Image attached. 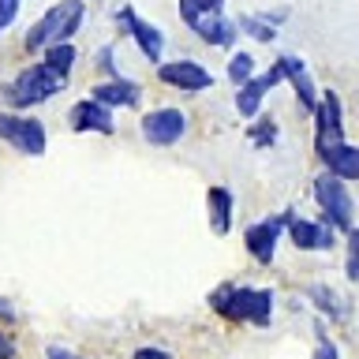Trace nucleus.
<instances>
[{"label":"nucleus","instance_id":"nucleus-26","mask_svg":"<svg viewBox=\"0 0 359 359\" xmlns=\"http://www.w3.org/2000/svg\"><path fill=\"white\" fill-rule=\"evenodd\" d=\"M97 67H101V72H105L109 79H116V75H120V67H116V60H112V45H105V49L97 53Z\"/></svg>","mask_w":359,"mask_h":359},{"label":"nucleus","instance_id":"nucleus-12","mask_svg":"<svg viewBox=\"0 0 359 359\" xmlns=\"http://www.w3.org/2000/svg\"><path fill=\"white\" fill-rule=\"evenodd\" d=\"M116 22L123 27V34H131L135 38V45H139V53L146 56V60H161V53H165V34L154 27V22H146V19H139L131 8H120L116 11Z\"/></svg>","mask_w":359,"mask_h":359},{"label":"nucleus","instance_id":"nucleus-9","mask_svg":"<svg viewBox=\"0 0 359 359\" xmlns=\"http://www.w3.org/2000/svg\"><path fill=\"white\" fill-rule=\"evenodd\" d=\"M157 79L172 90H184V94H202V90L213 86V72L202 67L198 60H168L157 67Z\"/></svg>","mask_w":359,"mask_h":359},{"label":"nucleus","instance_id":"nucleus-10","mask_svg":"<svg viewBox=\"0 0 359 359\" xmlns=\"http://www.w3.org/2000/svg\"><path fill=\"white\" fill-rule=\"evenodd\" d=\"M288 236L292 243L299 247V251H333L337 247V229L330 221H307V217H296V213H288Z\"/></svg>","mask_w":359,"mask_h":359},{"label":"nucleus","instance_id":"nucleus-14","mask_svg":"<svg viewBox=\"0 0 359 359\" xmlns=\"http://www.w3.org/2000/svg\"><path fill=\"white\" fill-rule=\"evenodd\" d=\"M67 123L72 131H97V135H112L116 131V120H112V109L101 105L97 97H86V101H75L72 112H67Z\"/></svg>","mask_w":359,"mask_h":359},{"label":"nucleus","instance_id":"nucleus-21","mask_svg":"<svg viewBox=\"0 0 359 359\" xmlns=\"http://www.w3.org/2000/svg\"><path fill=\"white\" fill-rule=\"evenodd\" d=\"M251 75H255V56L251 53H232L229 56V79H232V86H243Z\"/></svg>","mask_w":359,"mask_h":359},{"label":"nucleus","instance_id":"nucleus-22","mask_svg":"<svg viewBox=\"0 0 359 359\" xmlns=\"http://www.w3.org/2000/svg\"><path fill=\"white\" fill-rule=\"evenodd\" d=\"M247 139H251L258 150H266V146L277 142V123H273V120H255L251 131H247Z\"/></svg>","mask_w":359,"mask_h":359},{"label":"nucleus","instance_id":"nucleus-23","mask_svg":"<svg viewBox=\"0 0 359 359\" xmlns=\"http://www.w3.org/2000/svg\"><path fill=\"white\" fill-rule=\"evenodd\" d=\"M311 296H314V303H318L322 311H330L333 318H341V314H344V303H341V296H337L333 288H325V285H314V288H311Z\"/></svg>","mask_w":359,"mask_h":359},{"label":"nucleus","instance_id":"nucleus-2","mask_svg":"<svg viewBox=\"0 0 359 359\" xmlns=\"http://www.w3.org/2000/svg\"><path fill=\"white\" fill-rule=\"evenodd\" d=\"M83 15H86L83 0H60V4H53L27 30V38H22L27 53H41V49H49V45H56V41H72L75 34L83 30Z\"/></svg>","mask_w":359,"mask_h":359},{"label":"nucleus","instance_id":"nucleus-25","mask_svg":"<svg viewBox=\"0 0 359 359\" xmlns=\"http://www.w3.org/2000/svg\"><path fill=\"white\" fill-rule=\"evenodd\" d=\"M19 4H22V0H0V34H4V30L11 27V22H15Z\"/></svg>","mask_w":359,"mask_h":359},{"label":"nucleus","instance_id":"nucleus-28","mask_svg":"<svg viewBox=\"0 0 359 359\" xmlns=\"http://www.w3.org/2000/svg\"><path fill=\"white\" fill-rule=\"evenodd\" d=\"M0 359H15V341L0 330Z\"/></svg>","mask_w":359,"mask_h":359},{"label":"nucleus","instance_id":"nucleus-18","mask_svg":"<svg viewBox=\"0 0 359 359\" xmlns=\"http://www.w3.org/2000/svg\"><path fill=\"white\" fill-rule=\"evenodd\" d=\"M322 161H325V168H330L333 176H341V180H359V146H352V142L333 146V150L325 154Z\"/></svg>","mask_w":359,"mask_h":359},{"label":"nucleus","instance_id":"nucleus-30","mask_svg":"<svg viewBox=\"0 0 359 359\" xmlns=\"http://www.w3.org/2000/svg\"><path fill=\"white\" fill-rule=\"evenodd\" d=\"M45 359H79V355L67 352V348H49V352H45Z\"/></svg>","mask_w":359,"mask_h":359},{"label":"nucleus","instance_id":"nucleus-24","mask_svg":"<svg viewBox=\"0 0 359 359\" xmlns=\"http://www.w3.org/2000/svg\"><path fill=\"white\" fill-rule=\"evenodd\" d=\"M348 277L359 280V236H355V229L348 232Z\"/></svg>","mask_w":359,"mask_h":359},{"label":"nucleus","instance_id":"nucleus-27","mask_svg":"<svg viewBox=\"0 0 359 359\" xmlns=\"http://www.w3.org/2000/svg\"><path fill=\"white\" fill-rule=\"evenodd\" d=\"M131 359H172V352H165V348H139Z\"/></svg>","mask_w":359,"mask_h":359},{"label":"nucleus","instance_id":"nucleus-4","mask_svg":"<svg viewBox=\"0 0 359 359\" xmlns=\"http://www.w3.org/2000/svg\"><path fill=\"white\" fill-rule=\"evenodd\" d=\"M180 19L187 22V30H195L206 45H217V49H229V45L240 38V27L236 19H224L221 11L202 8L198 0H180Z\"/></svg>","mask_w":359,"mask_h":359},{"label":"nucleus","instance_id":"nucleus-16","mask_svg":"<svg viewBox=\"0 0 359 359\" xmlns=\"http://www.w3.org/2000/svg\"><path fill=\"white\" fill-rule=\"evenodd\" d=\"M280 72H285V79L292 86H296V97H299V105L303 112H314L318 109V94H314V83H311V75H307V67H303V60H296V56H280Z\"/></svg>","mask_w":359,"mask_h":359},{"label":"nucleus","instance_id":"nucleus-17","mask_svg":"<svg viewBox=\"0 0 359 359\" xmlns=\"http://www.w3.org/2000/svg\"><path fill=\"white\" fill-rule=\"evenodd\" d=\"M232 191L229 187H210L206 191V210H210V229L217 236H229L232 229Z\"/></svg>","mask_w":359,"mask_h":359},{"label":"nucleus","instance_id":"nucleus-13","mask_svg":"<svg viewBox=\"0 0 359 359\" xmlns=\"http://www.w3.org/2000/svg\"><path fill=\"white\" fill-rule=\"evenodd\" d=\"M280 79H285V72H280V64H273L266 75H251L243 86H236V109H240V116H243V120H255V116H258L266 90H273Z\"/></svg>","mask_w":359,"mask_h":359},{"label":"nucleus","instance_id":"nucleus-3","mask_svg":"<svg viewBox=\"0 0 359 359\" xmlns=\"http://www.w3.org/2000/svg\"><path fill=\"white\" fill-rule=\"evenodd\" d=\"M60 86H64L60 75H53L45 64H30L4 86V97H8V105H15V109H34V105H41V101H49Z\"/></svg>","mask_w":359,"mask_h":359},{"label":"nucleus","instance_id":"nucleus-20","mask_svg":"<svg viewBox=\"0 0 359 359\" xmlns=\"http://www.w3.org/2000/svg\"><path fill=\"white\" fill-rule=\"evenodd\" d=\"M41 64L49 67L53 75H60L64 83H67V75H72V67H75V45H72V41H56V45H49Z\"/></svg>","mask_w":359,"mask_h":359},{"label":"nucleus","instance_id":"nucleus-31","mask_svg":"<svg viewBox=\"0 0 359 359\" xmlns=\"http://www.w3.org/2000/svg\"><path fill=\"white\" fill-rule=\"evenodd\" d=\"M0 318H4V322H11V318H15V307H11L8 299H0Z\"/></svg>","mask_w":359,"mask_h":359},{"label":"nucleus","instance_id":"nucleus-7","mask_svg":"<svg viewBox=\"0 0 359 359\" xmlns=\"http://www.w3.org/2000/svg\"><path fill=\"white\" fill-rule=\"evenodd\" d=\"M0 139L8 146H15L19 154L41 157L45 154V128L41 120L22 116V112H0Z\"/></svg>","mask_w":359,"mask_h":359},{"label":"nucleus","instance_id":"nucleus-19","mask_svg":"<svg viewBox=\"0 0 359 359\" xmlns=\"http://www.w3.org/2000/svg\"><path fill=\"white\" fill-rule=\"evenodd\" d=\"M285 19V11H277V15H240L236 19V27H240V34H251L255 41H273L277 38V22Z\"/></svg>","mask_w":359,"mask_h":359},{"label":"nucleus","instance_id":"nucleus-11","mask_svg":"<svg viewBox=\"0 0 359 359\" xmlns=\"http://www.w3.org/2000/svg\"><path fill=\"white\" fill-rule=\"evenodd\" d=\"M285 224H288V213H280V217H266V221H258L243 232V243H247V251H251V258L258 266L273 262L277 240H280V232H285Z\"/></svg>","mask_w":359,"mask_h":359},{"label":"nucleus","instance_id":"nucleus-29","mask_svg":"<svg viewBox=\"0 0 359 359\" xmlns=\"http://www.w3.org/2000/svg\"><path fill=\"white\" fill-rule=\"evenodd\" d=\"M314 359H337V348L325 341L322 333H318V352H314Z\"/></svg>","mask_w":359,"mask_h":359},{"label":"nucleus","instance_id":"nucleus-1","mask_svg":"<svg viewBox=\"0 0 359 359\" xmlns=\"http://www.w3.org/2000/svg\"><path fill=\"white\" fill-rule=\"evenodd\" d=\"M210 307L229 322H251L269 325L273 314V292L269 288H243V285H221L210 292Z\"/></svg>","mask_w":359,"mask_h":359},{"label":"nucleus","instance_id":"nucleus-15","mask_svg":"<svg viewBox=\"0 0 359 359\" xmlns=\"http://www.w3.org/2000/svg\"><path fill=\"white\" fill-rule=\"evenodd\" d=\"M90 97H97L101 105H109V109H135L142 101V86L139 83H131V79H123V75H116V79H109V83H97L94 90H90Z\"/></svg>","mask_w":359,"mask_h":359},{"label":"nucleus","instance_id":"nucleus-32","mask_svg":"<svg viewBox=\"0 0 359 359\" xmlns=\"http://www.w3.org/2000/svg\"><path fill=\"white\" fill-rule=\"evenodd\" d=\"M198 4H202V8H210V11H221V8H224V0H198Z\"/></svg>","mask_w":359,"mask_h":359},{"label":"nucleus","instance_id":"nucleus-6","mask_svg":"<svg viewBox=\"0 0 359 359\" xmlns=\"http://www.w3.org/2000/svg\"><path fill=\"white\" fill-rule=\"evenodd\" d=\"M314 116V150L318 157H325L333 150V146L344 142V120H341V97L333 94V90H325L318 97V109L311 112Z\"/></svg>","mask_w":359,"mask_h":359},{"label":"nucleus","instance_id":"nucleus-8","mask_svg":"<svg viewBox=\"0 0 359 359\" xmlns=\"http://www.w3.org/2000/svg\"><path fill=\"white\" fill-rule=\"evenodd\" d=\"M139 131H142V139L150 146H176L187 135V112H180V109H154V112H146V116H142Z\"/></svg>","mask_w":359,"mask_h":359},{"label":"nucleus","instance_id":"nucleus-33","mask_svg":"<svg viewBox=\"0 0 359 359\" xmlns=\"http://www.w3.org/2000/svg\"><path fill=\"white\" fill-rule=\"evenodd\" d=\"M355 236H359V229H355Z\"/></svg>","mask_w":359,"mask_h":359},{"label":"nucleus","instance_id":"nucleus-5","mask_svg":"<svg viewBox=\"0 0 359 359\" xmlns=\"http://www.w3.org/2000/svg\"><path fill=\"white\" fill-rule=\"evenodd\" d=\"M314 198H318V206H322V217L330 221L337 232H352L355 202H352V195H348V180L333 176L330 168H325V172L314 180Z\"/></svg>","mask_w":359,"mask_h":359}]
</instances>
